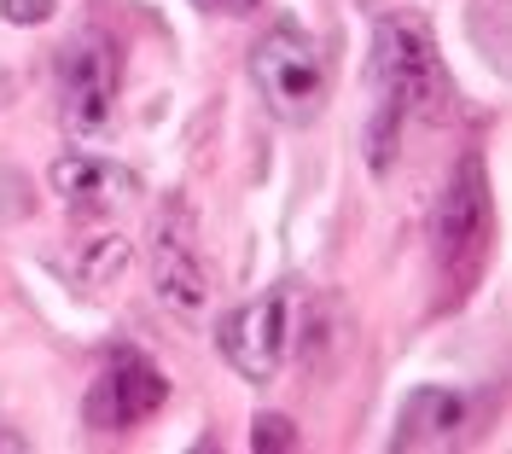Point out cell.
I'll list each match as a JSON object with an SVG mask.
<instances>
[{
	"label": "cell",
	"mask_w": 512,
	"mask_h": 454,
	"mask_svg": "<svg viewBox=\"0 0 512 454\" xmlns=\"http://www.w3.org/2000/svg\"><path fill=\"white\" fill-rule=\"evenodd\" d=\"M204 12H251V6H262V0H198Z\"/></svg>",
	"instance_id": "obj_12"
},
{
	"label": "cell",
	"mask_w": 512,
	"mask_h": 454,
	"mask_svg": "<svg viewBox=\"0 0 512 454\" xmlns=\"http://www.w3.org/2000/svg\"><path fill=\"white\" fill-rule=\"evenodd\" d=\"M163 402H169V379L140 350L117 344L99 367V379L88 385V396H82V420H88V431H134V425L152 420Z\"/></svg>",
	"instance_id": "obj_5"
},
{
	"label": "cell",
	"mask_w": 512,
	"mask_h": 454,
	"mask_svg": "<svg viewBox=\"0 0 512 454\" xmlns=\"http://www.w3.org/2000/svg\"><path fill=\"white\" fill-rule=\"evenodd\" d=\"M123 47L105 30H76L59 47V123L70 140H99L117 117Z\"/></svg>",
	"instance_id": "obj_3"
},
{
	"label": "cell",
	"mask_w": 512,
	"mask_h": 454,
	"mask_svg": "<svg viewBox=\"0 0 512 454\" xmlns=\"http://www.w3.org/2000/svg\"><path fill=\"white\" fill-rule=\"evenodd\" d=\"M6 94H12V82H6V76H0V99H6Z\"/></svg>",
	"instance_id": "obj_13"
},
{
	"label": "cell",
	"mask_w": 512,
	"mask_h": 454,
	"mask_svg": "<svg viewBox=\"0 0 512 454\" xmlns=\"http://www.w3.org/2000/svg\"><path fill=\"white\" fill-rule=\"evenodd\" d=\"M466 420H472V402L460 390L425 385L414 390V402L402 408V431H396V449H454L466 437Z\"/></svg>",
	"instance_id": "obj_8"
},
{
	"label": "cell",
	"mask_w": 512,
	"mask_h": 454,
	"mask_svg": "<svg viewBox=\"0 0 512 454\" xmlns=\"http://www.w3.org/2000/svg\"><path fill=\"white\" fill-rule=\"evenodd\" d=\"M152 286L169 309H204V292H210V280H204V262L192 251V239H175V216L158 227V245H152Z\"/></svg>",
	"instance_id": "obj_9"
},
{
	"label": "cell",
	"mask_w": 512,
	"mask_h": 454,
	"mask_svg": "<svg viewBox=\"0 0 512 454\" xmlns=\"http://www.w3.org/2000/svg\"><path fill=\"white\" fill-rule=\"evenodd\" d=\"M373 88H379V105H373V123H367V152H373V169H390L402 123L443 94V65H437V41L425 30V18H414V12L379 18V30H373Z\"/></svg>",
	"instance_id": "obj_1"
},
{
	"label": "cell",
	"mask_w": 512,
	"mask_h": 454,
	"mask_svg": "<svg viewBox=\"0 0 512 454\" xmlns=\"http://www.w3.org/2000/svg\"><path fill=\"white\" fill-rule=\"evenodd\" d=\"M489 239V181H483V163L466 158L443 187V204H437V257L454 274L460 262H472Z\"/></svg>",
	"instance_id": "obj_6"
},
{
	"label": "cell",
	"mask_w": 512,
	"mask_h": 454,
	"mask_svg": "<svg viewBox=\"0 0 512 454\" xmlns=\"http://www.w3.org/2000/svg\"><path fill=\"white\" fill-rule=\"evenodd\" d=\"M291 344V297L286 292H262L233 303L222 321H216V350L222 361L245 379V385H268L286 361Z\"/></svg>",
	"instance_id": "obj_4"
},
{
	"label": "cell",
	"mask_w": 512,
	"mask_h": 454,
	"mask_svg": "<svg viewBox=\"0 0 512 454\" xmlns=\"http://www.w3.org/2000/svg\"><path fill=\"white\" fill-rule=\"evenodd\" d=\"M0 18L18 24V30H30V24H47L53 18V0H0Z\"/></svg>",
	"instance_id": "obj_10"
},
{
	"label": "cell",
	"mask_w": 512,
	"mask_h": 454,
	"mask_svg": "<svg viewBox=\"0 0 512 454\" xmlns=\"http://www.w3.org/2000/svg\"><path fill=\"white\" fill-rule=\"evenodd\" d=\"M47 181H53V193L64 198L70 216H117L123 204L140 198V175L123 169V163H111V158H94V152H64V158H53Z\"/></svg>",
	"instance_id": "obj_7"
},
{
	"label": "cell",
	"mask_w": 512,
	"mask_h": 454,
	"mask_svg": "<svg viewBox=\"0 0 512 454\" xmlns=\"http://www.w3.org/2000/svg\"><path fill=\"white\" fill-rule=\"evenodd\" d=\"M251 82L274 123L303 129V123H315L326 111V88H332L326 47L309 30H297V24H274V30L256 35L251 47Z\"/></svg>",
	"instance_id": "obj_2"
},
{
	"label": "cell",
	"mask_w": 512,
	"mask_h": 454,
	"mask_svg": "<svg viewBox=\"0 0 512 454\" xmlns=\"http://www.w3.org/2000/svg\"><path fill=\"white\" fill-rule=\"evenodd\" d=\"M251 449H297V437H291V420H256V431H251Z\"/></svg>",
	"instance_id": "obj_11"
}]
</instances>
